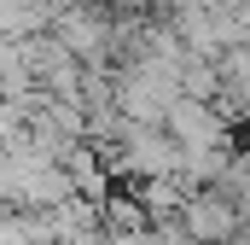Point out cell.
I'll return each instance as SVG.
<instances>
[{"mask_svg": "<svg viewBox=\"0 0 250 245\" xmlns=\"http://www.w3.org/2000/svg\"><path fill=\"white\" fill-rule=\"evenodd\" d=\"M192 228H198L204 240H215V234H227V210H221V204H198V210H192Z\"/></svg>", "mask_w": 250, "mask_h": 245, "instance_id": "obj_1", "label": "cell"}]
</instances>
